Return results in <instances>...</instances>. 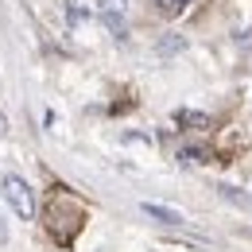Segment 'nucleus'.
I'll return each mask as SVG.
<instances>
[{
    "label": "nucleus",
    "instance_id": "nucleus-6",
    "mask_svg": "<svg viewBox=\"0 0 252 252\" xmlns=\"http://www.w3.org/2000/svg\"><path fill=\"white\" fill-rule=\"evenodd\" d=\"M183 8H187V0H159V12L163 16H179Z\"/></svg>",
    "mask_w": 252,
    "mask_h": 252
},
{
    "label": "nucleus",
    "instance_id": "nucleus-8",
    "mask_svg": "<svg viewBox=\"0 0 252 252\" xmlns=\"http://www.w3.org/2000/svg\"><path fill=\"white\" fill-rule=\"evenodd\" d=\"M218 190H221V198H225V202H237V206H245V202H249L241 190H233V187H218Z\"/></svg>",
    "mask_w": 252,
    "mask_h": 252
},
{
    "label": "nucleus",
    "instance_id": "nucleus-1",
    "mask_svg": "<svg viewBox=\"0 0 252 252\" xmlns=\"http://www.w3.org/2000/svg\"><path fill=\"white\" fill-rule=\"evenodd\" d=\"M0 194H4V202L16 210L20 221L35 218V194H32V187H28L20 175H4V179H0Z\"/></svg>",
    "mask_w": 252,
    "mask_h": 252
},
{
    "label": "nucleus",
    "instance_id": "nucleus-5",
    "mask_svg": "<svg viewBox=\"0 0 252 252\" xmlns=\"http://www.w3.org/2000/svg\"><path fill=\"white\" fill-rule=\"evenodd\" d=\"M187 43H183V35H171V39H159V55H175V51H183Z\"/></svg>",
    "mask_w": 252,
    "mask_h": 252
},
{
    "label": "nucleus",
    "instance_id": "nucleus-7",
    "mask_svg": "<svg viewBox=\"0 0 252 252\" xmlns=\"http://www.w3.org/2000/svg\"><path fill=\"white\" fill-rule=\"evenodd\" d=\"M105 24H109V28H113V32H117V35H125V20L117 16V8H113V12L105 8Z\"/></svg>",
    "mask_w": 252,
    "mask_h": 252
},
{
    "label": "nucleus",
    "instance_id": "nucleus-10",
    "mask_svg": "<svg viewBox=\"0 0 252 252\" xmlns=\"http://www.w3.org/2000/svg\"><path fill=\"white\" fill-rule=\"evenodd\" d=\"M237 43H241V47H252V32H241V35H237Z\"/></svg>",
    "mask_w": 252,
    "mask_h": 252
},
{
    "label": "nucleus",
    "instance_id": "nucleus-3",
    "mask_svg": "<svg viewBox=\"0 0 252 252\" xmlns=\"http://www.w3.org/2000/svg\"><path fill=\"white\" fill-rule=\"evenodd\" d=\"M175 121H179V125H190V128H210V117H206V113H194V109H179Z\"/></svg>",
    "mask_w": 252,
    "mask_h": 252
},
{
    "label": "nucleus",
    "instance_id": "nucleus-9",
    "mask_svg": "<svg viewBox=\"0 0 252 252\" xmlns=\"http://www.w3.org/2000/svg\"><path fill=\"white\" fill-rule=\"evenodd\" d=\"M0 245H8V221H4V214H0Z\"/></svg>",
    "mask_w": 252,
    "mask_h": 252
},
{
    "label": "nucleus",
    "instance_id": "nucleus-2",
    "mask_svg": "<svg viewBox=\"0 0 252 252\" xmlns=\"http://www.w3.org/2000/svg\"><path fill=\"white\" fill-rule=\"evenodd\" d=\"M140 214H144V218H152V221H159V225H183V214H179V210L159 206V202H144V206H140Z\"/></svg>",
    "mask_w": 252,
    "mask_h": 252
},
{
    "label": "nucleus",
    "instance_id": "nucleus-4",
    "mask_svg": "<svg viewBox=\"0 0 252 252\" xmlns=\"http://www.w3.org/2000/svg\"><path fill=\"white\" fill-rule=\"evenodd\" d=\"M66 16H70V24H86L90 20V8H82L78 0H66Z\"/></svg>",
    "mask_w": 252,
    "mask_h": 252
},
{
    "label": "nucleus",
    "instance_id": "nucleus-11",
    "mask_svg": "<svg viewBox=\"0 0 252 252\" xmlns=\"http://www.w3.org/2000/svg\"><path fill=\"white\" fill-rule=\"evenodd\" d=\"M0 136H8V117L0 113Z\"/></svg>",
    "mask_w": 252,
    "mask_h": 252
}]
</instances>
